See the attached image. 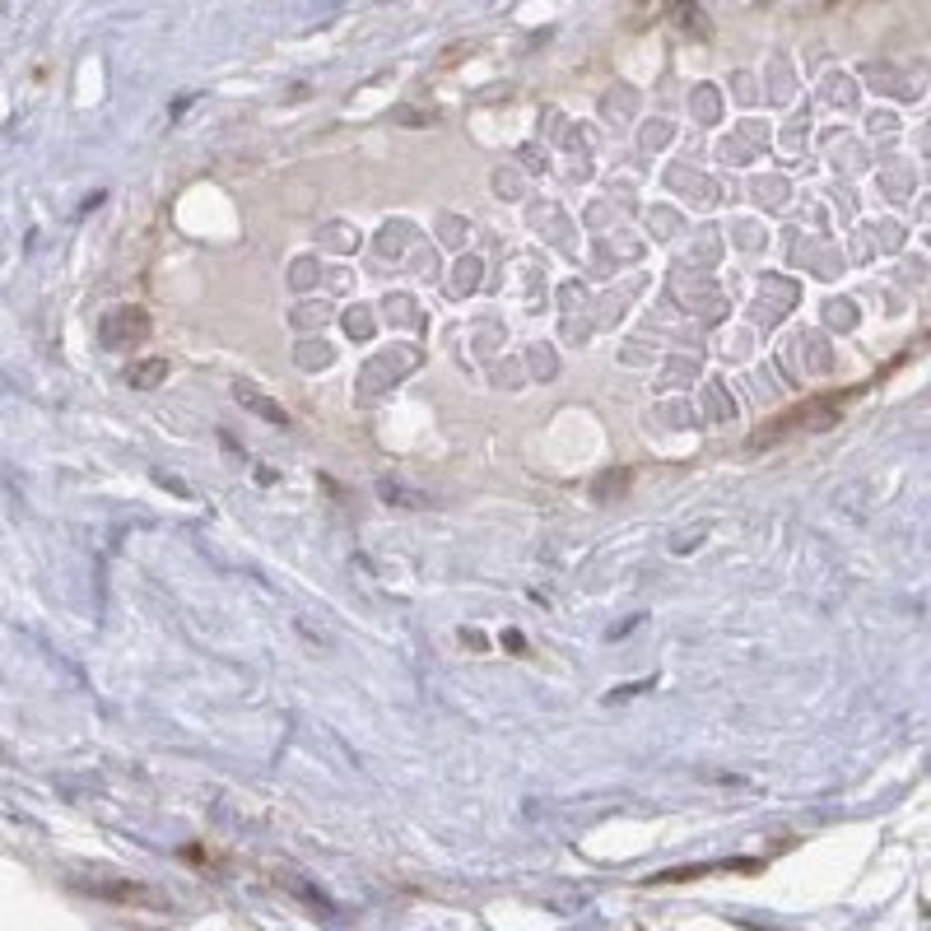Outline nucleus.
<instances>
[{
    "label": "nucleus",
    "instance_id": "f257e3e1",
    "mask_svg": "<svg viewBox=\"0 0 931 931\" xmlns=\"http://www.w3.org/2000/svg\"><path fill=\"white\" fill-rule=\"evenodd\" d=\"M99 335H103V345L126 350V345H135V340L149 335V317H145V308H117V312L103 317Z\"/></svg>",
    "mask_w": 931,
    "mask_h": 931
},
{
    "label": "nucleus",
    "instance_id": "f03ea898",
    "mask_svg": "<svg viewBox=\"0 0 931 931\" xmlns=\"http://www.w3.org/2000/svg\"><path fill=\"white\" fill-rule=\"evenodd\" d=\"M238 401L247 405V411H257L261 420H270V424H289V415H285V405H276V401H266L261 392H252V387H238Z\"/></svg>",
    "mask_w": 931,
    "mask_h": 931
},
{
    "label": "nucleus",
    "instance_id": "7ed1b4c3",
    "mask_svg": "<svg viewBox=\"0 0 931 931\" xmlns=\"http://www.w3.org/2000/svg\"><path fill=\"white\" fill-rule=\"evenodd\" d=\"M164 377H168V359H145V363H135V369H131V387L135 392H149Z\"/></svg>",
    "mask_w": 931,
    "mask_h": 931
},
{
    "label": "nucleus",
    "instance_id": "20e7f679",
    "mask_svg": "<svg viewBox=\"0 0 931 931\" xmlns=\"http://www.w3.org/2000/svg\"><path fill=\"white\" fill-rule=\"evenodd\" d=\"M299 363H303V369H312V363L322 369V363H331V350L322 345V340H317V345H303V350H299Z\"/></svg>",
    "mask_w": 931,
    "mask_h": 931
},
{
    "label": "nucleus",
    "instance_id": "39448f33",
    "mask_svg": "<svg viewBox=\"0 0 931 931\" xmlns=\"http://www.w3.org/2000/svg\"><path fill=\"white\" fill-rule=\"evenodd\" d=\"M382 498H405V508H424L428 498H420V494H411V489H401V485H382Z\"/></svg>",
    "mask_w": 931,
    "mask_h": 931
},
{
    "label": "nucleus",
    "instance_id": "423d86ee",
    "mask_svg": "<svg viewBox=\"0 0 931 931\" xmlns=\"http://www.w3.org/2000/svg\"><path fill=\"white\" fill-rule=\"evenodd\" d=\"M363 317H369V312H363V308L345 317V327H350V335H369V322H363Z\"/></svg>",
    "mask_w": 931,
    "mask_h": 931
}]
</instances>
